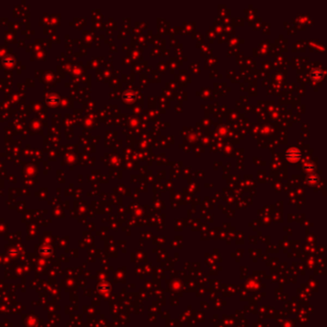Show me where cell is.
<instances>
[{"mask_svg": "<svg viewBox=\"0 0 327 327\" xmlns=\"http://www.w3.org/2000/svg\"><path fill=\"white\" fill-rule=\"evenodd\" d=\"M300 158H301V153L296 148H291L290 150H288L286 153V158L292 163L297 162L300 159Z\"/></svg>", "mask_w": 327, "mask_h": 327, "instance_id": "6da1fadb", "label": "cell"}, {"mask_svg": "<svg viewBox=\"0 0 327 327\" xmlns=\"http://www.w3.org/2000/svg\"><path fill=\"white\" fill-rule=\"evenodd\" d=\"M322 77H323V72L319 68H315L311 72V79L314 81H319V80H321Z\"/></svg>", "mask_w": 327, "mask_h": 327, "instance_id": "7a4b0ae2", "label": "cell"}, {"mask_svg": "<svg viewBox=\"0 0 327 327\" xmlns=\"http://www.w3.org/2000/svg\"><path fill=\"white\" fill-rule=\"evenodd\" d=\"M318 177L317 176H310L309 178H308V181H309V183H313L312 185H315L316 183H317V181H318Z\"/></svg>", "mask_w": 327, "mask_h": 327, "instance_id": "3957f363", "label": "cell"}]
</instances>
